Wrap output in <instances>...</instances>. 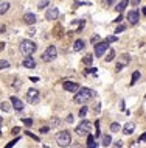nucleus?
Returning a JSON list of instances; mask_svg holds the SVG:
<instances>
[{"label": "nucleus", "instance_id": "f257e3e1", "mask_svg": "<svg viewBox=\"0 0 146 148\" xmlns=\"http://www.w3.org/2000/svg\"><path fill=\"white\" fill-rule=\"evenodd\" d=\"M95 97V92L92 91V89H87V87H81L78 92L75 94V98H73V101H75L76 104H85L90 98Z\"/></svg>", "mask_w": 146, "mask_h": 148}, {"label": "nucleus", "instance_id": "ddd939ff", "mask_svg": "<svg viewBox=\"0 0 146 148\" xmlns=\"http://www.w3.org/2000/svg\"><path fill=\"white\" fill-rule=\"evenodd\" d=\"M11 104H12V108H14L16 111L24 109V101H22L20 98H17V97H11Z\"/></svg>", "mask_w": 146, "mask_h": 148}, {"label": "nucleus", "instance_id": "4c0bfd02", "mask_svg": "<svg viewBox=\"0 0 146 148\" xmlns=\"http://www.w3.org/2000/svg\"><path fill=\"white\" fill-rule=\"evenodd\" d=\"M104 3L107 6H112V5H115V3H117V0H104Z\"/></svg>", "mask_w": 146, "mask_h": 148}, {"label": "nucleus", "instance_id": "cd10ccee", "mask_svg": "<svg viewBox=\"0 0 146 148\" xmlns=\"http://www.w3.org/2000/svg\"><path fill=\"white\" fill-rule=\"evenodd\" d=\"M121 130V126H120V123H117V122H114V123L110 125V131L112 133H117V131H120Z\"/></svg>", "mask_w": 146, "mask_h": 148}, {"label": "nucleus", "instance_id": "ea45409f", "mask_svg": "<svg viewBox=\"0 0 146 148\" xmlns=\"http://www.w3.org/2000/svg\"><path fill=\"white\" fill-rule=\"evenodd\" d=\"M11 133H12V134H19V133H20V128H19V126H14V128L11 130Z\"/></svg>", "mask_w": 146, "mask_h": 148}, {"label": "nucleus", "instance_id": "49530a36", "mask_svg": "<svg viewBox=\"0 0 146 148\" xmlns=\"http://www.w3.org/2000/svg\"><path fill=\"white\" fill-rule=\"evenodd\" d=\"M30 80H31L33 83H37V81H39V78H36V77H31V78H30Z\"/></svg>", "mask_w": 146, "mask_h": 148}, {"label": "nucleus", "instance_id": "c9c22d12", "mask_svg": "<svg viewBox=\"0 0 146 148\" xmlns=\"http://www.w3.org/2000/svg\"><path fill=\"white\" fill-rule=\"evenodd\" d=\"M98 42H99V36L98 34H93V38H92V44H98Z\"/></svg>", "mask_w": 146, "mask_h": 148}, {"label": "nucleus", "instance_id": "3c124183", "mask_svg": "<svg viewBox=\"0 0 146 148\" xmlns=\"http://www.w3.org/2000/svg\"><path fill=\"white\" fill-rule=\"evenodd\" d=\"M5 30H6V28H5V25H0V33H3Z\"/></svg>", "mask_w": 146, "mask_h": 148}, {"label": "nucleus", "instance_id": "864d4df0", "mask_svg": "<svg viewBox=\"0 0 146 148\" xmlns=\"http://www.w3.org/2000/svg\"><path fill=\"white\" fill-rule=\"evenodd\" d=\"M3 47H5V42H0V50H3Z\"/></svg>", "mask_w": 146, "mask_h": 148}, {"label": "nucleus", "instance_id": "9b49d317", "mask_svg": "<svg viewBox=\"0 0 146 148\" xmlns=\"http://www.w3.org/2000/svg\"><path fill=\"white\" fill-rule=\"evenodd\" d=\"M36 20H37V17H36L34 13H25L24 14V22L26 25H34Z\"/></svg>", "mask_w": 146, "mask_h": 148}, {"label": "nucleus", "instance_id": "7ed1b4c3", "mask_svg": "<svg viewBox=\"0 0 146 148\" xmlns=\"http://www.w3.org/2000/svg\"><path fill=\"white\" fill-rule=\"evenodd\" d=\"M19 48H20L24 56H31V55L37 50V45H36V42L30 41V39H24V41L20 42V45H19Z\"/></svg>", "mask_w": 146, "mask_h": 148}, {"label": "nucleus", "instance_id": "1a4fd4ad", "mask_svg": "<svg viewBox=\"0 0 146 148\" xmlns=\"http://www.w3.org/2000/svg\"><path fill=\"white\" fill-rule=\"evenodd\" d=\"M62 89H65L67 92H73V94H76L81 87H79L78 83H73V81H64V83H62Z\"/></svg>", "mask_w": 146, "mask_h": 148}, {"label": "nucleus", "instance_id": "72a5a7b5", "mask_svg": "<svg viewBox=\"0 0 146 148\" xmlns=\"http://www.w3.org/2000/svg\"><path fill=\"white\" fill-rule=\"evenodd\" d=\"M124 30H126V27H124V25H118V27L115 28V34H118V33L124 31Z\"/></svg>", "mask_w": 146, "mask_h": 148}, {"label": "nucleus", "instance_id": "9d476101", "mask_svg": "<svg viewBox=\"0 0 146 148\" xmlns=\"http://www.w3.org/2000/svg\"><path fill=\"white\" fill-rule=\"evenodd\" d=\"M45 17H47V20H56V19L59 17V9L58 8H48L47 11H45Z\"/></svg>", "mask_w": 146, "mask_h": 148}, {"label": "nucleus", "instance_id": "de8ad7c7", "mask_svg": "<svg viewBox=\"0 0 146 148\" xmlns=\"http://www.w3.org/2000/svg\"><path fill=\"white\" fill-rule=\"evenodd\" d=\"M99 109H101V104H97L95 106V112H99Z\"/></svg>", "mask_w": 146, "mask_h": 148}, {"label": "nucleus", "instance_id": "c03bdc74", "mask_svg": "<svg viewBox=\"0 0 146 148\" xmlns=\"http://www.w3.org/2000/svg\"><path fill=\"white\" fill-rule=\"evenodd\" d=\"M121 69H123V64H121V62H118V64H117V67H115V70H117V72H120Z\"/></svg>", "mask_w": 146, "mask_h": 148}, {"label": "nucleus", "instance_id": "6ab92c4d", "mask_svg": "<svg viewBox=\"0 0 146 148\" xmlns=\"http://www.w3.org/2000/svg\"><path fill=\"white\" fill-rule=\"evenodd\" d=\"M87 148H98V143L95 142L92 134H87Z\"/></svg>", "mask_w": 146, "mask_h": 148}, {"label": "nucleus", "instance_id": "4be33fe9", "mask_svg": "<svg viewBox=\"0 0 146 148\" xmlns=\"http://www.w3.org/2000/svg\"><path fill=\"white\" fill-rule=\"evenodd\" d=\"M0 109H2L3 112H11V103L2 101V103H0Z\"/></svg>", "mask_w": 146, "mask_h": 148}, {"label": "nucleus", "instance_id": "f8f14e48", "mask_svg": "<svg viewBox=\"0 0 146 148\" xmlns=\"http://www.w3.org/2000/svg\"><path fill=\"white\" fill-rule=\"evenodd\" d=\"M22 64H24V67H26V69H34L36 67V59L33 56H25Z\"/></svg>", "mask_w": 146, "mask_h": 148}, {"label": "nucleus", "instance_id": "5fc2aeb1", "mask_svg": "<svg viewBox=\"0 0 146 148\" xmlns=\"http://www.w3.org/2000/svg\"><path fill=\"white\" fill-rule=\"evenodd\" d=\"M141 13H143V14L146 16V6H145V8H143V9H141Z\"/></svg>", "mask_w": 146, "mask_h": 148}, {"label": "nucleus", "instance_id": "0eeeda50", "mask_svg": "<svg viewBox=\"0 0 146 148\" xmlns=\"http://www.w3.org/2000/svg\"><path fill=\"white\" fill-rule=\"evenodd\" d=\"M26 101L30 104H36L39 101V91L36 87H30L26 91Z\"/></svg>", "mask_w": 146, "mask_h": 148}, {"label": "nucleus", "instance_id": "6e6d98bb", "mask_svg": "<svg viewBox=\"0 0 146 148\" xmlns=\"http://www.w3.org/2000/svg\"><path fill=\"white\" fill-rule=\"evenodd\" d=\"M2 123H3V118H2V117H0V126H2Z\"/></svg>", "mask_w": 146, "mask_h": 148}, {"label": "nucleus", "instance_id": "8fccbe9b", "mask_svg": "<svg viewBox=\"0 0 146 148\" xmlns=\"http://www.w3.org/2000/svg\"><path fill=\"white\" fill-rule=\"evenodd\" d=\"M72 148H81V145H79V143L76 142V143H73V145H72Z\"/></svg>", "mask_w": 146, "mask_h": 148}, {"label": "nucleus", "instance_id": "603ef678", "mask_svg": "<svg viewBox=\"0 0 146 148\" xmlns=\"http://www.w3.org/2000/svg\"><path fill=\"white\" fill-rule=\"evenodd\" d=\"M131 148H137V142H132L131 143Z\"/></svg>", "mask_w": 146, "mask_h": 148}, {"label": "nucleus", "instance_id": "dca6fc26", "mask_svg": "<svg viewBox=\"0 0 146 148\" xmlns=\"http://www.w3.org/2000/svg\"><path fill=\"white\" fill-rule=\"evenodd\" d=\"M140 77H141V73H140V72H138V70L132 72V78H131V83H129V87L135 86V83H137V81L140 80Z\"/></svg>", "mask_w": 146, "mask_h": 148}, {"label": "nucleus", "instance_id": "a878e982", "mask_svg": "<svg viewBox=\"0 0 146 148\" xmlns=\"http://www.w3.org/2000/svg\"><path fill=\"white\" fill-rule=\"evenodd\" d=\"M87 112H89V108H87V106H82L81 109H79L78 116L81 117V118H85V116H87Z\"/></svg>", "mask_w": 146, "mask_h": 148}, {"label": "nucleus", "instance_id": "c756f323", "mask_svg": "<svg viewBox=\"0 0 146 148\" xmlns=\"http://www.w3.org/2000/svg\"><path fill=\"white\" fill-rule=\"evenodd\" d=\"M92 73H97V69H95V67L85 69V72H84V75H85V77H87V75H92Z\"/></svg>", "mask_w": 146, "mask_h": 148}, {"label": "nucleus", "instance_id": "aec40b11", "mask_svg": "<svg viewBox=\"0 0 146 148\" xmlns=\"http://www.w3.org/2000/svg\"><path fill=\"white\" fill-rule=\"evenodd\" d=\"M59 125H61V118L59 117H51L50 118V122H48L50 128H56V126H59Z\"/></svg>", "mask_w": 146, "mask_h": 148}, {"label": "nucleus", "instance_id": "473e14b6", "mask_svg": "<svg viewBox=\"0 0 146 148\" xmlns=\"http://www.w3.org/2000/svg\"><path fill=\"white\" fill-rule=\"evenodd\" d=\"M24 123H25V126H26V128L33 126V120H31V118H24Z\"/></svg>", "mask_w": 146, "mask_h": 148}, {"label": "nucleus", "instance_id": "39448f33", "mask_svg": "<svg viewBox=\"0 0 146 148\" xmlns=\"http://www.w3.org/2000/svg\"><path fill=\"white\" fill-rule=\"evenodd\" d=\"M42 61L45 62H50V61H55L56 58H58V50H56L55 45H50V47H47V50L42 53Z\"/></svg>", "mask_w": 146, "mask_h": 148}, {"label": "nucleus", "instance_id": "37998d69", "mask_svg": "<svg viewBox=\"0 0 146 148\" xmlns=\"http://www.w3.org/2000/svg\"><path fill=\"white\" fill-rule=\"evenodd\" d=\"M129 3H131V5H134V6H137L138 3H140V0H129Z\"/></svg>", "mask_w": 146, "mask_h": 148}, {"label": "nucleus", "instance_id": "2f4dec72", "mask_svg": "<svg viewBox=\"0 0 146 148\" xmlns=\"http://www.w3.org/2000/svg\"><path fill=\"white\" fill-rule=\"evenodd\" d=\"M25 134H26V136H30V137H31L33 140H37V142H39V140H41V139H39V136H36V134L30 133V131H25Z\"/></svg>", "mask_w": 146, "mask_h": 148}, {"label": "nucleus", "instance_id": "f3484780", "mask_svg": "<svg viewBox=\"0 0 146 148\" xmlns=\"http://www.w3.org/2000/svg\"><path fill=\"white\" fill-rule=\"evenodd\" d=\"M62 34H64V28H62V25H56L55 30H53V36H55V38H62Z\"/></svg>", "mask_w": 146, "mask_h": 148}, {"label": "nucleus", "instance_id": "4d7b16f0", "mask_svg": "<svg viewBox=\"0 0 146 148\" xmlns=\"http://www.w3.org/2000/svg\"><path fill=\"white\" fill-rule=\"evenodd\" d=\"M44 148H50V147H47V145H45V147H44Z\"/></svg>", "mask_w": 146, "mask_h": 148}, {"label": "nucleus", "instance_id": "7c9ffc66", "mask_svg": "<svg viewBox=\"0 0 146 148\" xmlns=\"http://www.w3.org/2000/svg\"><path fill=\"white\" fill-rule=\"evenodd\" d=\"M8 67H9V62L6 59H2L0 61V69H8Z\"/></svg>", "mask_w": 146, "mask_h": 148}, {"label": "nucleus", "instance_id": "20e7f679", "mask_svg": "<svg viewBox=\"0 0 146 148\" xmlns=\"http://www.w3.org/2000/svg\"><path fill=\"white\" fill-rule=\"evenodd\" d=\"M90 130H92V123L89 120H82L81 123H78V126L75 128V133L78 136H87L90 134Z\"/></svg>", "mask_w": 146, "mask_h": 148}, {"label": "nucleus", "instance_id": "a19ab883", "mask_svg": "<svg viewBox=\"0 0 146 148\" xmlns=\"http://www.w3.org/2000/svg\"><path fill=\"white\" fill-rule=\"evenodd\" d=\"M48 131H50V126H42V128H41V133H42V134L48 133Z\"/></svg>", "mask_w": 146, "mask_h": 148}, {"label": "nucleus", "instance_id": "79ce46f5", "mask_svg": "<svg viewBox=\"0 0 146 148\" xmlns=\"http://www.w3.org/2000/svg\"><path fill=\"white\" fill-rule=\"evenodd\" d=\"M138 142H146V133H143L140 136V139H138Z\"/></svg>", "mask_w": 146, "mask_h": 148}, {"label": "nucleus", "instance_id": "a211bd4d", "mask_svg": "<svg viewBox=\"0 0 146 148\" xmlns=\"http://www.w3.org/2000/svg\"><path fill=\"white\" fill-rule=\"evenodd\" d=\"M9 2H0V16L6 14V11H9Z\"/></svg>", "mask_w": 146, "mask_h": 148}, {"label": "nucleus", "instance_id": "e433bc0d", "mask_svg": "<svg viewBox=\"0 0 146 148\" xmlns=\"http://www.w3.org/2000/svg\"><path fill=\"white\" fill-rule=\"evenodd\" d=\"M106 41H107L109 44H110V42H115V41H117V36H107V39H106Z\"/></svg>", "mask_w": 146, "mask_h": 148}, {"label": "nucleus", "instance_id": "13d9d810", "mask_svg": "<svg viewBox=\"0 0 146 148\" xmlns=\"http://www.w3.org/2000/svg\"><path fill=\"white\" fill-rule=\"evenodd\" d=\"M0 136H2V131H0Z\"/></svg>", "mask_w": 146, "mask_h": 148}, {"label": "nucleus", "instance_id": "f704fd0d", "mask_svg": "<svg viewBox=\"0 0 146 148\" xmlns=\"http://www.w3.org/2000/svg\"><path fill=\"white\" fill-rule=\"evenodd\" d=\"M16 142H19V137H16V139L12 140V142L6 143V147H5V148H12V147H14V143H16Z\"/></svg>", "mask_w": 146, "mask_h": 148}, {"label": "nucleus", "instance_id": "2eb2a0df", "mask_svg": "<svg viewBox=\"0 0 146 148\" xmlns=\"http://www.w3.org/2000/svg\"><path fill=\"white\" fill-rule=\"evenodd\" d=\"M84 47H85V42L82 41V39H76L75 44H73V50L75 52H81Z\"/></svg>", "mask_w": 146, "mask_h": 148}, {"label": "nucleus", "instance_id": "b1692460", "mask_svg": "<svg viewBox=\"0 0 146 148\" xmlns=\"http://www.w3.org/2000/svg\"><path fill=\"white\" fill-rule=\"evenodd\" d=\"M103 147H109L112 143V136H103Z\"/></svg>", "mask_w": 146, "mask_h": 148}, {"label": "nucleus", "instance_id": "09e8293b", "mask_svg": "<svg viewBox=\"0 0 146 148\" xmlns=\"http://www.w3.org/2000/svg\"><path fill=\"white\" fill-rule=\"evenodd\" d=\"M121 19H123V16L120 14V16H118V17H117V19H115V20H114V22H121Z\"/></svg>", "mask_w": 146, "mask_h": 148}, {"label": "nucleus", "instance_id": "5701e85b", "mask_svg": "<svg viewBox=\"0 0 146 148\" xmlns=\"http://www.w3.org/2000/svg\"><path fill=\"white\" fill-rule=\"evenodd\" d=\"M120 59H121V64L123 65H128L129 62H131V56H129L128 53H123L121 56H120Z\"/></svg>", "mask_w": 146, "mask_h": 148}, {"label": "nucleus", "instance_id": "a18cd8bd", "mask_svg": "<svg viewBox=\"0 0 146 148\" xmlns=\"http://www.w3.org/2000/svg\"><path fill=\"white\" fill-rule=\"evenodd\" d=\"M67 123H73V116H67Z\"/></svg>", "mask_w": 146, "mask_h": 148}, {"label": "nucleus", "instance_id": "4468645a", "mask_svg": "<svg viewBox=\"0 0 146 148\" xmlns=\"http://www.w3.org/2000/svg\"><path fill=\"white\" fill-rule=\"evenodd\" d=\"M134 130H135L134 122H128V123H124V126H123V133H124L126 136H131V134L134 133Z\"/></svg>", "mask_w": 146, "mask_h": 148}, {"label": "nucleus", "instance_id": "c85d7f7f", "mask_svg": "<svg viewBox=\"0 0 146 148\" xmlns=\"http://www.w3.org/2000/svg\"><path fill=\"white\" fill-rule=\"evenodd\" d=\"M48 5H50V0H42V2H39L37 8H39V9H44V8H47Z\"/></svg>", "mask_w": 146, "mask_h": 148}, {"label": "nucleus", "instance_id": "423d86ee", "mask_svg": "<svg viewBox=\"0 0 146 148\" xmlns=\"http://www.w3.org/2000/svg\"><path fill=\"white\" fill-rule=\"evenodd\" d=\"M109 50V42L107 41H99L98 44H95V56L101 58L104 56V53Z\"/></svg>", "mask_w": 146, "mask_h": 148}, {"label": "nucleus", "instance_id": "58836bf2", "mask_svg": "<svg viewBox=\"0 0 146 148\" xmlns=\"http://www.w3.org/2000/svg\"><path fill=\"white\" fill-rule=\"evenodd\" d=\"M123 147V142L121 140H117V142H114V148H121Z\"/></svg>", "mask_w": 146, "mask_h": 148}, {"label": "nucleus", "instance_id": "bb28decb", "mask_svg": "<svg viewBox=\"0 0 146 148\" xmlns=\"http://www.w3.org/2000/svg\"><path fill=\"white\" fill-rule=\"evenodd\" d=\"M92 59H93V55H85L84 58H82V62H84V64H87V65H90L92 64Z\"/></svg>", "mask_w": 146, "mask_h": 148}, {"label": "nucleus", "instance_id": "bf43d9fd", "mask_svg": "<svg viewBox=\"0 0 146 148\" xmlns=\"http://www.w3.org/2000/svg\"><path fill=\"white\" fill-rule=\"evenodd\" d=\"M145 98H146V95H145Z\"/></svg>", "mask_w": 146, "mask_h": 148}, {"label": "nucleus", "instance_id": "393cba45", "mask_svg": "<svg viewBox=\"0 0 146 148\" xmlns=\"http://www.w3.org/2000/svg\"><path fill=\"white\" fill-rule=\"evenodd\" d=\"M114 58H115V50L114 48H109V53H107V56H106V62H110Z\"/></svg>", "mask_w": 146, "mask_h": 148}, {"label": "nucleus", "instance_id": "f03ea898", "mask_svg": "<svg viewBox=\"0 0 146 148\" xmlns=\"http://www.w3.org/2000/svg\"><path fill=\"white\" fill-rule=\"evenodd\" d=\"M56 143H58L61 148H67L70 147L72 143V136H70V131L67 130H62L56 134Z\"/></svg>", "mask_w": 146, "mask_h": 148}, {"label": "nucleus", "instance_id": "412c9836", "mask_svg": "<svg viewBox=\"0 0 146 148\" xmlns=\"http://www.w3.org/2000/svg\"><path fill=\"white\" fill-rule=\"evenodd\" d=\"M129 5V0H121V2L120 3H118V5L117 6H115V11H118V13H121L123 11V9H124L126 8V6H128Z\"/></svg>", "mask_w": 146, "mask_h": 148}, {"label": "nucleus", "instance_id": "6e6552de", "mask_svg": "<svg viewBox=\"0 0 146 148\" xmlns=\"http://www.w3.org/2000/svg\"><path fill=\"white\" fill-rule=\"evenodd\" d=\"M138 20H140V11H138L137 8L128 13V22H129L131 25H137Z\"/></svg>", "mask_w": 146, "mask_h": 148}]
</instances>
